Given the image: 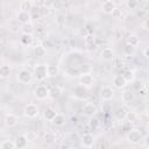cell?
<instances>
[{"mask_svg":"<svg viewBox=\"0 0 149 149\" xmlns=\"http://www.w3.org/2000/svg\"><path fill=\"white\" fill-rule=\"evenodd\" d=\"M28 139L26 137V135H19L15 140H14V144H15V148H19V149H22V148H26L28 146Z\"/></svg>","mask_w":149,"mask_h":149,"instance_id":"cell-17","label":"cell"},{"mask_svg":"<svg viewBox=\"0 0 149 149\" xmlns=\"http://www.w3.org/2000/svg\"><path fill=\"white\" fill-rule=\"evenodd\" d=\"M123 51H125V54H126V55L130 56V55H133V54L135 52V47L130 45L129 43H126V44H125V47H123Z\"/></svg>","mask_w":149,"mask_h":149,"instance_id":"cell-32","label":"cell"},{"mask_svg":"<svg viewBox=\"0 0 149 149\" xmlns=\"http://www.w3.org/2000/svg\"><path fill=\"white\" fill-rule=\"evenodd\" d=\"M56 111L54 109V108H47L45 111H44V113H43V116H44V119H47L48 121H51L52 119H54V116L56 115Z\"/></svg>","mask_w":149,"mask_h":149,"instance_id":"cell-27","label":"cell"},{"mask_svg":"<svg viewBox=\"0 0 149 149\" xmlns=\"http://www.w3.org/2000/svg\"><path fill=\"white\" fill-rule=\"evenodd\" d=\"M84 42H85V44H86L87 47H90V45H94V42H95V37H94V35H93V34H88V35H86V36L84 37Z\"/></svg>","mask_w":149,"mask_h":149,"instance_id":"cell-29","label":"cell"},{"mask_svg":"<svg viewBox=\"0 0 149 149\" xmlns=\"http://www.w3.org/2000/svg\"><path fill=\"white\" fill-rule=\"evenodd\" d=\"M26 137L28 139V141H35L36 140V134L34 132H28L26 134Z\"/></svg>","mask_w":149,"mask_h":149,"instance_id":"cell-37","label":"cell"},{"mask_svg":"<svg viewBox=\"0 0 149 149\" xmlns=\"http://www.w3.org/2000/svg\"><path fill=\"white\" fill-rule=\"evenodd\" d=\"M34 41V37H33V34H22L21 36V43L23 45H30Z\"/></svg>","mask_w":149,"mask_h":149,"instance_id":"cell-25","label":"cell"},{"mask_svg":"<svg viewBox=\"0 0 149 149\" xmlns=\"http://www.w3.org/2000/svg\"><path fill=\"white\" fill-rule=\"evenodd\" d=\"M126 109L125 108H119L118 112H116V116L118 119H125V115H126Z\"/></svg>","mask_w":149,"mask_h":149,"instance_id":"cell-36","label":"cell"},{"mask_svg":"<svg viewBox=\"0 0 149 149\" xmlns=\"http://www.w3.org/2000/svg\"><path fill=\"white\" fill-rule=\"evenodd\" d=\"M111 15H112L114 19H120V17H121V15H122V13H121V10H120L119 8H116V7H115V8L113 9V12L111 13Z\"/></svg>","mask_w":149,"mask_h":149,"instance_id":"cell-35","label":"cell"},{"mask_svg":"<svg viewBox=\"0 0 149 149\" xmlns=\"http://www.w3.org/2000/svg\"><path fill=\"white\" fill-rule=\"evenodd\" d=\"M14 148H15L14 141L5 140V141L1 142V149H14Z\"/></svg>","mask_w":149,"mask_h":149,"instance_id":"cell-30","label":"cell"},{"mask_svg":"<svg viewBox=\"0 0 149 149\" xmlns=\"http://www.w3.org/2000/svg\"><path fill=\"white\" fill-rule=\"evenodd\" d=\"M143 139H144V135L139 129H135V128L134 129H129L128 133H127V140H128V142H130L133 144L141 143L143 141Z\"/></svg>","mask_w":149,"mask_h":149,"instance_id":"cell-1","label":"cell"},{"mask_svg":"<svg viewBox=\"0 0 149 149\" xmlns=\"http://www.w3.org/2000/svg\"><path fill=\"white\" fill-rule=\"evenodd\" d=\"M148 51H149V49H148V48H144V49H143V56H144L146 58H148V57H149V52H148Z\"/></svg>","mask_w":149,"mask_h":149,"instance_id":"cell-39","label":"cell"},{"mask_svg":"<svg viewBox=\"0 0 149 149\" xmlns=\"http://www.w3.org/2000/svg\"><path fill=\"white\" fill-rule=\"evenodd\" d=\"M16 20L22 24V23H27V22H31V14L30 12H23V10H19L16 13Z\"/></svg>","mask_w":149,"mask_h":149,"instance_id":"cell-10","label":"cell"},{"mask_svg":"<svg viewBox=\"0 0 149 149\" xmlns=\"http://www.w3.org/2000/svg\"><path fill=\"white\" fill-rule=\"evenodd\" d=\"M35 30L34 24L31 22H27V23H22L21 24V31L22 34H33Z\"/></svg>","mask_w":149,"mask_h":149,"instance_id":"cell-20","label":"cell"},{"mask_svg":"<svg viewBox=\"0 0 149 149\" xmlns=\"http://www.w3.org/2000/svg\"><path fill=\"white\" fill-rule=\"evenodd\" d=\"M49 95V88L45 85H38L34 90V97L37 100H44Z\"/></svg>","mask_w":149,"mask_h":149,"instance_id":"cell-6","label":"cell"},{"mask_svg":"<svg viewBox=\"0 0 149 149\" xmlns=\"http://www.w3.org/2000/svg\"><path fill=\"white\" fill-rule=\"evenodd\" d=\"M59 74V68L56 64H47V76L50 78H55Z\"/></svg>","mask_w":149,"mask_h":149,"instance_id":"cell-15","label":"cell"},{"mask_svg":"<svg viewBox=\"0 0 149 149\" xmlns=\"http://www.w3.org/2000/svg\"><path fill=\"white\" fill-rule=\"evenodd\" d=\"M10 71H12V69H10L9 65H7V64L0 65V78H7V77H9Z\"/></svg>","mask_w":149,"mask_h":149,"instance_id":"cell-23","label":"cell"},{"mask_svg":"<svg viewBox=\"0 0 149 149\" xmlns=\"http://www.w3.org/2000/svg\"><path fill=\"white\" fill-rule=\"evenodd\" d=\"M99 97H100V99L104 100V101H109V100H112V99L114 98V90H113L112 87L105 85V86H102V87L100 88V91H99Z\"/></svg>","mask_w":149,"mask_h":149,"instance_id":"cell-5","label":"cell"},{"mask_svg":"<svg viewBox=\"0 0 149 149\" xmlns=\"http://www.w3.org/2000/svg\"><path fill=\"white\" fill-rule=\"evenodd\" d=\"M40 113V108L36 104H33V102H29L24 107H23V115L28 119H34Z\"/></svg>","mask_w":149,"mask_h":149,"instance_id":"cell-2","label":"cell"},{"mask_svg":"<svg viewBox=\"0 0 149 149\" xmlns=\"http://www.w3.org/2000/svg\"><path fill=\"white\" fill-rule=\"evenodd\" d=\"M137 92H139V94H140L141 97H143V98H144V97H147L148 90H147V87H146V86L143 85V86H142V87H141V88H140V90H139Z\"/></svg>","mask_w":149,"mask_h":149,"instance_id":"cell-38","label":"cell"},{"mask_svg":"<svg viewBox=\"0 0 149 149\" xmlns=\"http://www.w3.org/2000/svg\"><path fill=\"white\" fill-rule=\"evenodd\" d=\"M88 125H90V127H91V128L95 129V128H98V126H99V121H98V119H95L94 116H91Z\"/></svg>","mask_w":149,"mask_h":149,"instance_id":"cell-34","label":"cell"},{"mask_svg":"<svg viewBox=\"0 0 149 149\" xmlns=\"http://www.w3.org/2000/svg\"><path fill=\"white\" fill-rule=\"evenodd\" d=\"M100 56H101V58H102L104 61L109 62V61H113V58H114V52H113L112 48L106 47V48H104V49L101 50Z\"/></svg>","mask_w":149,"mask_h":149,"instance_id":"cell-16","label":"cell"},{"mask_svg":"<svg viewBox=\"0 0 149 149\" xmlns=\"http://www.w3.org/2000/svg\"><path fill=\"white\" fill-rule=\"evenodd\" d=\"M16 79L20 84H23V85H28L31 83L33 80V73L27 70V69H21L19 72H17V76H16Z\"/></svg>","mask_w":149,"mask_h":149,"instance_id":"cell-3","label":"cell"},{"mask_svg":"<svg viewBox=\"0 0 149 149\" xmlns=\"http://www.w3.org/2000/svg\"><path fill=\"white\" fill-rule=\"evenodd\" d=\"M34 3H35L36 6H41V5L44 3V0H34Z\"/></svg>","mask_w":149,"mask_h":149,"instance_id":"cell-40","label":"cell"},{"mask_svg":"<svg viewBox=\"0 0 149 149\" xmlns=\"http://www.w3.org/2000/svg\"><path fill=\"white\" fill-rule=\"evenodd\" d=\"M115 7H116V5H115L112 0H107V1H105V2L101 3V9H102V12L106 13V14H111Z\"/></svg>","mask_w":149,"mask_h":149,"instance_id":"cell-19","label":"cell"},{"mask_svg":"<svg viewBox=\"0 0 149 149\" xmlns=\"http://www.w3.org/2000/svg\"><path fill=\"white\" fill-rule=\"evenodd\" d=\"M73 95L78 99H86L88 97V90H87V87L79 84L78 86H76L73 88Z\"/></svg>","mask_w":149,"mask_h":149,"instance_id":"cell-8","label":"cell"},{"mask_svg":"<svg viewBox=\"0 0 149 149\" xmlns=\"http://www.w3.org/2000/svg\"><path fill=\"white\" fill-rule=\"evenodd\" d=\"M125 119H126L127 122L133 123V122H135V121L139 119V115H137V113L134 112V111H127V112H126V115H125Z\"/></svg>","mask_w":149,"mask_h":149,"instance_id":"cell-21","label":"cell"},{"mask_svg":"<svg viewBox=\"0 0 149 149\" xmlns=\"http://www.w3.org/2000/svg\"><path fill=\"white\" fill-rule=\"evenodd\" d=\"M19 8H20V10H23V12H30L33 8V2L30 0H22L20 2Z\"/></svg>","mask_w":149,"mask_h":149,"instance_id":"cell-22","label":"cell"},{"mask_svg":"<svg viewBox=\"0 0 149 149\" xmlns=\"http://www.w3.org/2000/svg\"><path fill=\"white\" fill-rule=\"evenodd\" d=\"M34 77L37 80H44L48 76H47V64L43 63H38L34 66Z\"/></svg>","mask_w":149,"mask_h":149,"instance_id":"cell-4","label":"cell"},{"mask_svg":"<svg viewBox=\"0 0 149 149\" xmlns=\"http://www.w3.org/2000/svg\"><path fill=\"white\" fill-rule=\"evenodd\" d=\"M45 52H47V50L43 48L42 44H38V45H36V47L34 48V54H35L37 57H41V56L45 55Z\"/></svg>","mask_w":149,"mask_h":149,"instance_id":"cell-28","label":"cell"},{"mask_svg":"<svg viewBox=\"0 0 149 149\" xmlns=\"http://www.w3.org/2000/svg\"><path fill=\"white\" fill-rule=\"evenodd\" d=\"M127 81L125 80V78L122 77V74H115L114 77H113V86L115 87V88H119V90H121V88H125L126 86H127Z\"/></svg>","mask_w":149,"mask_h":149,"instance_id":"cell-11","label":"cell"},{"mask_svg":"<svg viewBox=\"0 0 149 149\" xmlns=\"http://www.w3.org/2000/svg\"><path fill=\"white\" fill-rule=\"evenodd\" d=\"M99 1H100V2L102 3V2H105V1H107V0H99Z\"/></svg>","mask_w":149,"mask_h":149,"instance_id":"cell-41","label":"cell"},{"mask_svg":"<svg viewBox=\"0 0 149 149\" xmlns=\"http://www.w3.org/2000/svg\"><path fill=\"white\" fill-rule=\"evenodd\" d=\"M17 122H19V119H17V116H16L15 114H13V113H9V114H7V115L5 116V125H6V127H8V128L15 127V126L17 125Z\"/></svg>","mask_w":149,"mask_h":149,"instance_id":"cell-12","label":"cell"},{"mask_svg":"<svg viewBox=\"0 0 149 149\" xmlns=\"http://www.w3.org/2000/svg\"><path fill=\"white\" fill-rule=\"evenodd\" d=\"M61 93H62V88L59 86H54L52 88L49 90V95L48 97L51 98V99H57L61 95Z\"/></svg>","mask_w":149,"mask_h":149,"instance_id":"cell-24","label":"cell"},{"mask_svg":"<svg viewBox=\"0 0 149 149\" xmlns=\"http://www.w3.org/2000/svg\"><path fill=\"white\" fill-rule=\"evenodd\" d=\"M51 122L56 127H63L66 123V116L64 114H62V113H56V115L54 116V119L51 120Z\"/></svg>","mask_w":149,"mask_h":149,"instance_id":"cell-13","label":"cell"},{"mask_svg":"<svg viewBox=\"0 0 149 149\" xmlns=\"http://www.w3.org/2000/svg\"><path fill=\"white\" fill-rule=\"evenodd\" d=\"M0 148H1V142H0Z\"/></svg>","mask_w":149,"mask_h":149,"instance_id":"cell-42","label":"cell"},{"mask_svg":"<svg viewBox=\"0 0 149 149\" xmlns=\"http://www.w3.org/2000/svg\"><path fill=\"white\" fill-rule=\"evenodd\" d=\"M81 144L86 148H91L94 144V136L92 134H84L81 137Z\"/></svg>","mask_w":149,"mask_h":149,"instance_id":"cell-18","label":"cell"},{"mask_svg":"<svg viewBox=\"0 0 149 149\" xmlns=\"http://www.w3.org/2000/svg\"><path fill=\"white\" fill-rule=\"evenodd\" d=\"M137 5H139L137 0H127V2H126L127 8H128V9H130V10L136 9V8H137Z\"/></svg>","mask_w":149,"mask_h":149,"instance_id":"cell-33","label":"cell"},{"mask_svg":"<svg viewBox=\"0 0 149 149\" xmlns=\"http://www.w3.org/2000/svg\"><path fill=\"white\" fill-rule=\"evenodd\" d=\"M127 43H129L130 45H133V47H135V48H136V47L140 44V40H139V37H137V36L132 35V36H129V37H128Z\"/></svg>","mask_w":149,"mask_h":149,"instance_id":"cell-31","label":"cell"},{"mask_svg":"<svg viewBox=\"0 0 149 149\" xmlns=\"http://www.w3.org/2000/svg\"><path fill=\"white\" fill-rule=\"evenodd\" d=\"M135 99V94L132 90H125L122 93H121V100L125 102V104H130L133 102Z\"/></svg>","mask_w":149,"mask_h":149,"instance_id":"cell-14","label":"cell"},{"mask_svg":"<svg viewBox=\"0 0 149 149\" xmlns=\"http://www.w3.org/2000/svg\"><path fill=\"white\" fill-rule=\"evenodd\" d=\"M122 77L125 78V80L127 83H132L134 79H135V72L133 70H126L123 73H122Z\"/></svg>","mask_w":149,"mask_h":149,"instance_id":"cell-26","label":"cell"},{"mask_svg":"<svg viewBox=\"0 0 149 149\" xmlns=\"http://www.w3.org/2000/svg\"><path fill=\"white\" fill-rule=\"evenodd\" d=\"M93 83H94V77L91 73H83V74H80V77H79V84L80 85H83V86L88 88V87H91L93 85Z\"/></svg>","mask_w":149,"mask_h":149,"instance_id":"cell-7","label":"cell"},{"mask_svg":"<svg viewBox=\"0 0 149 149\" xmlns=\"http://www.w3.org/2000/svg\"><path fill=\"white\" fill-rule=\"evenodd\" d=\"M97 112H98V108H97V106L93 102H85L84 104V106H83V113L86 116H88V118L94 116L97 114Z\"/></svg>","mask_w":149,"mask_h":149,"instance_id":"cell-9","label":"cell"}]
</instances>
